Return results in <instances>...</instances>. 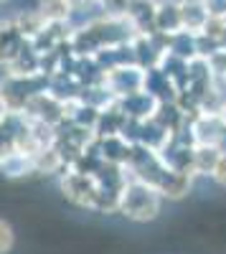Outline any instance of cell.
I'll return each instance as SVG.
<instances>
[{"label":"cell","mask_w":226,"mask_h":254,"mask_svg":"<svg viewBox=\"0 0 226 254\" xmlns=\"http://www.w3.org/2000/svg\"><path fill=\"white\" fill-rule=\"evenodd\" d=\"M0 3H5V0H0Z\"/></svg>","instance_id":"cell-30"},{"label":"cell","mask_w":226,"mask_h":254,"mask_svg":"<svg viewBox=\"0 0 226 254\" xmlns=\"http://www.w3.org/2000/svg\"><path fill=\"white\" fill-rule=\"evenodd\" d=\"M142 92H148L155 102H175L178 97V89L160 69H145V87H142Z\"/></svg>","instance_id":"cell-12"},{"label":"cell","mask_w":226,"mask_h":254,"mask_svg":"<svg viewBox=\"0 0 226 254\" xmlns=\"http://www.w3.org/2000/svg\"><path fill=\"white\" fill-rule=\"evenodd\" d=\"M117 107L122 110V115H125L127 120L142 122V120H150V117L155 115L158 102H155L148 92H137V94H130V97L117 99Z\"/></svg>","instance_id":"cell-8"},{"label":"cell","mask_w":226,"mask_h":254,"mask_svg":"<svg viewBox=\"0 0 226 254\" xmlns=\"http://www.w3.org/2000/svg\"><path fill=\"white\" fill-rule=\"evenodd\" d=\"M36 10L44 15L46 23H69V18L74 13L69 0H41Z\"/></svg>","instance_id":"cell-18"},{"label":"cell","mask_w":226,"mask_h":254,"mask_svg":"<svg viewBox=\"0 0 226 254\" xmlns=\"http://www.w3.org/2000/svg\"><path fill=\"white\" fill-rule=\"evenodd\" d=\"M13 23H15L18 33L23 36V38L28 41V44H31V41H36V38L41 36V31L46 28L44 15H41L36 8H33V10H20V13L13 18Z\"/></svg>","instance_id":"cell-16"},{"label":"cell","mask_w":226,"mask_h":254,"mask_svg":"<svg viewBox=\"0 0 226 254\" xmlns=\"http://www.w3.org/2000/svg\"><path fill=\"white\" fill-rule=\"evenodd\" d=\"M5 115H8V110H5V102H3V97H0V122L5 120Z\"/></svg>","instance_id":"cell-27"},{"label":"cell","mask_w":226,"mask_h":254,"mask_svg":"<svg viewBox=\"0 0 226 254\" xmlns=\"http://www.w3.org/2000/svg\"><path fill=\"white\" fill-rule=\"evenodd\" d=\"M61 190H64V196L74 206L92 208L94 196H97V181H94V176H87V173H79V171L66 168V171L61 173Z\"/></svg>","instance_id":"cell-5"},{"label":"cell","mask_w":226,"mask_h":254,"mask_svg":"<svg viewBox=\"0 0 226 254\" xmlns=\"http://www.w3.org/2000/svg\"><path fill=\"white\" fill-rule=\"evenodd\" d=\"M160 203L163 196L158 193L155 188L140 183V181H127V186L122 188L119 193V214L127 216L130 221H153L160 214Z\"/></svg>","instance_id":"cell-1"},{"label":"cell","mask_w":226,"mask_h":254,"mask_svg":"<svg viewBox=\"0 0 226 254\" xmlns=\"http://www.w3.org/2000/svg\"><path fill=\"white\" fill-rule=\"evenodd\" d=\"M0 173H3L5 178H23V176L36 173L33 155H28V153H20V150L8 153L5 158H0Z\"/></svg>","instance_id":"cell-14"},{"label":"cell","mask_w":226,"mask_h":254,"mask_svg":"<svg viewBox=\"0 0 226 254\" xmlns=\"http://www.w3.org/2000/svg\"><path fill=\"white\" fill-rule=\"evenodd\" d=\"M178 8H180L183 31L201 33L203 26H206V20H209V13H206V8H203V0H180Z\"/></svg>","instance_id":"cell-13"},{"label":"cell","mask_w":226,"mask_h":254,"mask_svg":"<svg viewBox=\"0 0 226 254\" xmlns=\"http://www.w3.org/2000/svg\"><path fill=\"white\" fill-rule=\"evenodd\" d=\"M102 84H105V89L114 99H122V97L142 92V87H145V71L135 66V64H127V66H117L112 71H105Z\"/></svg>","instance_id":"cell-3"},{"label":"cell","mask_w":226,"mask_h":254,"mask_svg":"<svg viewBox=\"0 0 226 254\" xmlns=\"http://www.w3.org/2000/svg\"><path fill=\"white\" fill-rule=\"evenodd\" d=\"M191 135L196 145H219L226 137V127L221 122L219 115H209V112H201L193 122H191Z\"/></svg>","instance_id":"cell-7"},{"label":"cell","mask_w":226,"mask_h":254,"mask_svg":"<svg viewBox=\"0 0 226 254\" xmlns=\"http://www.w3.org/2000/svg\"><path fill=\"white\" fill-rule=\"evenodd\" d=\"M158 155H160L163 163H166L168 171L186 173V176L196 178V173H193V145H183L170 135V140L166 142V147H163Z\"/></svg>","instance_id":"cell-6"},{"label":"cell","mask_w":226,"mask_h":254,"mask_svg":"<svg viewBox=\"0 0 226 254\" xmlns=\"http://www.w3.org/2000/svg\"><path fill=\"white\" fill-rule=\"evenodd\" d=\"M15 125L18 115H5V120L0 122V158L15 150Z\"/></svg>","instance_id":"cell-20"},{"label":"cell","mask_w":226,"mask_h":254,"mask_svg":"<svg viewBox=\"0 0 226 254\" xmlns=\"http://www.w3.org/2000/svg\"><path fill=\"white\" fill-rule=\"evenodd\" d=\"M211 178H214L216 186L226 188V150H221V155H219V160L214 165V171H211Z\"/></svg>","instance_id":"cell-23"},{"label":"cell","mask_w":226,"mask_h":254,"mask_svg":"<svg viewBox=\"0 0 226 254\" xmlns=\"http://www.w3.org/2000/svg\"><path fill=\"white\" fill-rule=\"evenodd\" d=\"M153 26H155V33H163V36H173V33L183 31L178 3H173V0H163V3H158L155 5V15H153Z\"/></svg>","instance_id":"cell-10"},{"label":"cell","mask_w":226,"mask_h":254,"mask_svg":"<svg viewBox=\"0 0 226 254\" xmlns=\"http://www.w3.org/2000/svg\"><path fill=\"white\" fill-rule=\"evenodd\" d=\"M221 150L224 147H219V145H193V173L196 176H211Z\"/></svg>","instance_id":"cell-17"},{"label":"cell","mask_w":226,"mask_h":254,"mask_svg":"<svg viewBox=\"0 0 226 254\" xmlns=\"http://www.w3.org/2000/svg\"><path fill=\"white\" fill-rule=\"evenodd\" d=\"M193 186V176H186V173H175V171H168V176L163 178L160 188H158V193L163 198H183V196H188V190Z\"/></svg>","instance_id":"cell-15"},{"label":"cell","mask_w":226,"mask_h":254,"mask_svg":"<svg viewBox=\"0 0 226 254\" xmlns=\"http://www.w3.org/2000/svg\"><path fill=\"white\" fill-rule=\"evenodd\" d=\"M216 81H219V84H221V87H224V89H226V74H224V76H221V79H216Z\"/></svg>","instance_id":"cell-29"},{"label":"cell","mask_w":226,"mask_h":254,"mask_svg":"<svg viewBox=\"0 0 226 254\" xmlns=\"http://www.w3.org/2000/svg\"><path fill=\"white\" fill-rule=\"evenodd\" d=\"M5 74H10V76H38L41 74V54L33 49V44L26 41V46L5 66Z\"/></svg>","instance_id":"cell-11"},{"label":"cell","mask_w":226,"mask_h":254,"mask_svg":"<svg viewBox=\"0 0 226 254\" xmlns=\"http://www.w3.org/2000/svg\"><path fill=\"white\" fill-rule=\"evenodd\" d=\"M209 18H224L226 20V0H203Z\"/></svg>","instance_id":"cell-24"},{"label":"cell","mask_w":226,"mask_h":254,"mask_svg":"<svg viewBox=\"0 0 226 254\" xmlns=\"http://www.w3.org/2000/svg\"><path fill=\"white\" fill-rule=\"evenodd\" d=\"M219 117H221V122H224V127H226V104L221 107V112H219Z\"/></svg>","instance_id":"cell-28"},{"label":"cell","mask_w":226,"mask_h":254,"mask_svg":"<svg viewBox=\"0 0 226 254\" xmlns=\"http://www.w3.org/2000/svg\"><path fill=\"white\" fill-rule=\"evenodd\" d=\"M168 51L191 61L196 56V33H188V31H178L173 36H168Z\"/></svg>","instance_id":"cell-19"},{"label":"cell","mask_w":226,"mask_h":254,"mask_svg":"<svg viewBox=\"0 0 226 254\" xmlns=\"http://www.w3.org/2000/svg\"><path fill=\"white\" fill-rule=\"evenodd\" d=\"M71 10H79V8H87V5H94V0H69Z\"/></svg>","instance_id":"cell-25"},{"label":"cell","mask_w":226,"mask_h":254,"mask_svg":"<svg viewBox=\"0 0 226 254\" xmlns=\"http://www.w3.org/2000/svg\"><path fill=\"white\" fill-rule=\"evenodd\" d=\"M36 122H44L49 127H61L66 122V112H64V99H58L56 94H51L49 89L38 92L31 97V102L26 104V110L20 112Z\"/></svg>","instance_id":"cell-4"},{"label":"cell","mask_w":226,"mask_h":254,"mask_svg":"<svg viewBox=\"0 0 226 254\" xmlns=\"http://www.w3.org/2000/svg\"><path fill=\"white\" fill-rule=\"evenodd\" d=\"M216 41H219V49H226V26L221 28V33H219V38H216Z\"/></svg>","instance_id":"cell-26"},{"label":"cell","mask_w":226,"mask_h":254,"mask_svg":"<svg viewBox=\"0 0 226 254\" xmlns=\"http://www.w3.org/2000/svg\"><path fill=\"white\" fill-rule=\"evenodd\" d=\"M15 247V234H13V226L0 219V254H10Z\"/></svg>","instance_id":"cell-22"},{"label":"cell","mask_w":226,"mask_h":254,"mask_svg":"<svg viewBox=\"0 0 226 254\" xmlns=\"http://www.w3.org/2000/svg\"><path fill=\"white\" fill-rule=\"evenodd\" d=\"M206 64H209V71L214 79H221L226 74V49H219L214 51L211 56H206Z\"/></svg>","instance_id":"cell-21"},{"label":"cell","mask_w":226,"mask_h":254,"mask_svg":"<svg viewBox=\"0 0 226 254\" xmlns=\"http://www.w3.org/2000/svg\"><path fill=\"white\" fill-rule=\"evenodd\" d=\"M23 46L26 38L18 33L13 18H0V66H8Z\"/></svg>","instance_id":"cell-9"},{"label":"cell","mask_w":226,"mask_h":254,"mask_svg":"<svg viewBox=\"0 0 226 254\" xmlns=\"http://www.w3.org/2000/svg\"><path fill=\"white\" fill-rule=\"evenodd\" d=\"M49 89V76L38 74V76H10L5 74L0 81V97L5 102L8 115H20L26 110V104L31 102L33 94Z\"/></svg>","instance_id":"cell-2"}]
</instances>
